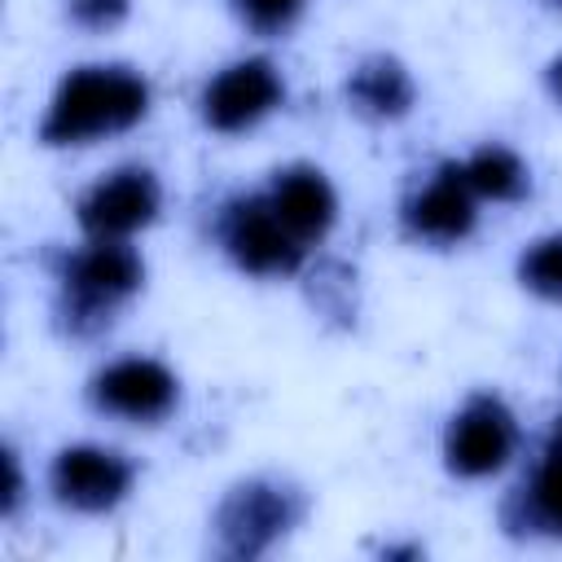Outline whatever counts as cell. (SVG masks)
I'll use <instances>...</instances> for the list:
<instances>
[{
    "label": "cell",
    "instance_id": "6da1fadb",
    "mask_svg": "<svg viewBox=\"0 0 562 562\" xmlns=\"http://www.w3.org/2000/svg\"><path fill=\"white\" fill-rule=\"evenodd\" d=\"M149 114V79L132 66H75L48 97V110L35 127L40 145L70 149L101 136L132 132Z\"/></svg>",
    "mask_w": 562,
    "mask_h": 562
},
{
    "label": "cell",
    "instance_id": "7a4b0ae2",
    "mask_svg": "<svg viewBox=\"0 0 562 562\" xmlns=\"http://www.w3.org/2000/svg\"><path fill=\"white\" fill-rule=\"evenodd\" d=\"M57 272V329L70 338H97L110 329L119 303L145 285V259L123 241H88L83 250H61Z\"/></svg>",
    "mask_w": 562,
    "mask_h": 562
},
{
    "label": "cell",
    "instance_id": "3957f363",
    "mask_svg": "<svg viewBox=\"0 0 562 562\" xmlns=\"http://www.w3.org/2000/svg\"><path fill=\"white\" fill-rule=\"evenodd\" d=\"M303 509H307L303 492L285 479L272 474L237 479L211 514L215 549L224 558H263L303 522Z\"/></svg>",
    "mask_w": 562,
    "mask_h": 562
},
{
    "label": "cell",
    "instance_id": "277c9868",
    "mask_svg": "<svg viewBox=\"0 0 562 562\" xmlns=\"http://www.w3.org/2000/svg\"><path fill=\"white\" fill-rule=\"evenodd\" d=\"M215 237L228 263L259 281H281L303 268L307 246L281 224L268 193H237L215 215Z\"/></svg>",
    "mask_w": 562,
    "mask_h": 562
},
{
    "label": "cell",
    "instance_id": "5b68a950",
    "mask_svg": "<svg viewBox=\"0 0 562 562\" xmlns=\"http://www.w3.org/2000/svg\"><path fill=\"white\" fill-rule=\"evenodd\" d=\"M518 452V417L496 391L470 395L443 426V465L457 479H492Z\"/></svg>",
    "mask_w": 562,
    "mask_h": 562
},
{
    "label": "cell",
    "instance_id": "8992f818",
    "mask_svg": "<svg viewBox=\"0 0 562 562\" xmlns=\"http://www.w3.org/2000/svg\"><path fill=\"white\" fill-rule=\"evenodd\" d=\"M285 101V79L268 57H241L215 70L198 92V114L220 136H241L259 127Z\"/></svg>",
    "mask_w": 562,
    "mask_h": 562
},
{
    "label": "cell",
    "instance_id": "52a82bcc",
    "mask_svg": "<svg viewBox=\"0 0 562 562\" xmlns=\"http://www.w3.org/2000/svg\"><path fill=\"white\" fill-rule=\"evenodd\" d=\"M162 211V184L149 167L127 162L105 171L97 184H88L75 202V220L97 241H127L132 233L149 228Z\"/></svg>",
    "mask_w": 562,
    "mask_h": 562
},
{
    "label": "cell",
    "instance_id": "ba28073f",
    "mask_svg": "<svg viewBox=\"0 0 562 562\" xmlns=\"http://www.w3.org/2000/svg\"><path fill=\"white\" fill-rule=\"evenodd\" d=\"M136 483V461L105 443H66L48 465V492L61 509L110 514L127 501Z\"/></svg>",
    "mask_w": 562,
    "mask_h": 562
},
{
    "label": "cell",
    "instance_id": "9c48e42d",
    "mask_svg": "<svg viewBox=\"0 0 562 562\" xmlns=\"http://www.w3.org/2000/svg\"><path fill=\"white\" fill-rule=\"evenodd\" d=\"M88 404L119 422L158 426L180 404V378L154 356H123L92 373Z\"/></svg>",
    "mask_w": 562,
    "mask_h": 562
},
{
    "label": "cell",
    "instance_id": "30bf717a",
    "mask_svg": "<svg viewBox=\"0 0 562 562\" xmlns=\"http://www.w3.org/2000/svg\"><path fill=\"white\" fill-rule=\"evenodd\" d=\"M479 224V193L465 180L461 162H439L426 184H417L400 206L404 237L422 246H457Z\"/></svg>",
    "mask_w": 562,
    "mask_h": 562
},
{
    "label": "cell",
    "instance_id": "8fae6325",
    "mask_svg": "<svg viewBox=\"0 0 562 562\" xmlns=\"http://www.w3.org/2000/svg\"><path fill=\"white\" fill-rule=\"evenodd\" d=\"M268 202L281 215V224L303 241L316 246L329 237V228L338 224V193L329 184V176L312 162H290L281 171H272L268 184Z\"/></svg>",
    "mask_w": 562,
    "mask_h": 562
},
{
    "label": "cell",
    "instance_id": "7c38bea8",
    "mask_svg": "<svg viewBox=\"0 0 562 562\" xmlns=\"http://www.w3.org/2000/svg\"><path fill=\"white\" fill-rule=\"evenodd\" d=\"M342 92H347V105H351L360 119H369V123H395V119H404V114L413 110V101H417V83H413L408 66H404L400 57H391V53H369V57H360V61L351 66Z\"/></svg>",
    "mask_w": 562,
    "mask_h": 562
},
{
    "label": "cell",
    "instance_id": "4fadbf2b",
    "mask_svg": "<svg viewBox=\"0 0 562 562\" xmlns=\"http://www.w3.org/2000/svg\"><path fill=\"white\" fill-rule=\"evenodd\" d=\"M505 522L527 536H562V448H544L522 487L505 501Z\"/></svg>",
    "mask_w": 562,
    "mask_h": 562
},
{
    "label": "cell",
    "instance_id": "5bb4252c",
    "mask_svg": "<svg viewBox=\"0 0 562 562\" xmlns=\"http://www.w3.org/2000/svg\"><path fill=\"white\" fill-rule=\"evenodd\" d=\"M461 167H465L470 189L487 202H522L531 193V167L509 145H496V140L479 145Z\"/></svg>",
    "mask_w": 562,
    "mask_h": 562
},
{
    "label": "cell",
    "instance_id": "9a60e30c",
    "mask_svg": "<svg viewBox=\"0 0 562 562\" xmlns=\"http://www.w3.org/2000/svg\"><path fill=\"white\" fill-rule=\"evenodd\" d=\"M518 281L527 294H536L544 303H562V233H544L522 246Z\"/></svg>",
    "mask_w": 562,
    "mask_h": 562
},
{
    "label": "cell",
    "instance_id": "2e32d148",
    "mask_svg": "<svg viewBox=\"0 0 562 562\" xmlns=\"http://www.w3.org/2000/svg\"><path fill=\"white\" fill-rule=\"evenodd\" d=\"M307 0H228L233 18L255 35H285Z\"/></svg>",
    "mask_w": 562,
    "mask_h": 562
},
{
    "label": "cell",
    "instance_id": "e0dca14e",
    "mask_svg": "<svg viewBox=\"0 0 562 562\" xmlns=\"http://www.w3.org/2000/svg\"><path fill=\"white\" fill-rule=\"evenodd\" d=\"M132 18V0H66V22L88 35H110Z\"/></svg>",
    "mask_w": 562,
    "mask_h": 562
},
{
    "label": "cell",
    "instance_id": "ac0fdd59",
    "mask_svg": "<svg viewBox=\"0 0 562 562\" xmlns=\"http://www.w3.org/2000/svg\"><path fill=\"white\" fill-rule=\"evenodd\" d=\"M312 281H316V277H312ZM351 281H356V277H351L347 268L338 272V281H329V263H325L321 281L312 285V303H316L325 316H351V312H356V303H351V290H356V285H351ZM351 321H356V316H351Z\"/></svg>",
    "mask_w": 562,
    "mask_h": 562
},
{
    "label": "cell",
    "instance_id": "d6986e66",
    "mask_svg": "<svg viewBox=\"0 0 562 562\" xmlns=\"http://www.w3.org/2000/svg\"><path fill=\"white\" fill-rule=\"evenodd\" d=\"M0 465H4V492H0V514L4 518H13L18 514V505H22V496H26V479H22V461H18V452L4 443V452H0Z\"/></svg>",
    "mask_w": 562,
    "mask_h": 562
},
{
    "label": "cell",
    "instance_id": "ffe728a7",
    "mask_svg": "<svg viewBox=\"0 0 562 562\" xmlns=\"http://www.w3.org/2000/svg\"><path fill=\"white\" fill-rule=\"evenodd\" d=\"M544 83H549L553 101L562 105V57H553V61H549V75H544Z\"/></svg>",
    "mask_w": 562,
    "mask_h": 562
},
{
    "label": "cell",
    "instance_id": "44dd1931",
    "mask_svg": "<svg viewBox=\"0 0 562 562\" xmlns=\"http://www.w3.org/2000/svg\"><path fill=\"white\" fill-rule=\"evenodd\" d=\"M382 558H422V549L417 544H386Z\"/></svg>",
    "mask_w": 562,
    "mask_h": 562
},
{
    "label": "cell",
    "instance_id": "7402d4cb",
    "mask_svg": "<svg viewBox=\"0 0 562 562\" xmlns=\"http://www.w3.org/2000/svg\"><path fill=\"white\" fill-rule=\"evenodd\" d=\"M553 448H562V417H558V426H553V439H549Z\"/></svg>",
    "mask_w": 562,
    "mask_h": 562
},
{
    "label": "cell",
    "instance_id": "603a6c76",
    "mask_svg": "<svg viewBox=\"0 0 562 562\" xmlns=\"http://www.w3.org/2000/svg\"><path fill=\"white\" fill-rule=\"evenodd\" d=\"M558 4H562V0H558Z\"/></svg>",
    "mask_w": 562,
    "mask_h": 562
}]
</instances>
